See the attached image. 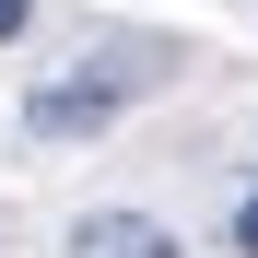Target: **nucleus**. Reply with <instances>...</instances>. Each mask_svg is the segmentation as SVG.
I'll list each match as a JSON object with an SVG mask.
<instances>
[{
  "mask_svg": "<svg viewBox=\"0 0 258 258\" xmlns=\"http://www.w3.org/2000/svg\"><path fill=\"white\" fill-rule=\"evenodd\" d=\"M141 94V71H117V59H82L71 82H35L24 94V141H94V129Z\"/></svg>",
  "mask_w": 258,
  "mask_h": 258,
  "instance_id": "obj_1",
  "label": "nucleus"
},
{
  "mask_svg": "<svg viewBox=\"0 0 258 258\" xmlns=\"http://www.w3.org/2000/svg\"><path fill=\"white\" fill-rule=\"evenodd\" d=\"M71 258H176V235L153 211H82L71 223Z\"/></svg>",
  "mask_w": 258,
  "mask_h": 258,
  "instance_id": "obj_2",
  "label": "nucleus"
},
{
  "mask_svg": "<svg viewBox=\"0 0 258 258\" xmlns=\"http://www.w3.org/2000/svg\"><path fill=\"white\" fill-rule=\"evenodd\" d=\"M235 258H258V188L235 200Z\"/></svg>",
  "mask_w": 258,
  "mask_h": 258,
  "instance_id": "obj_3",
  "label": "nucleus"
},
{
  "mask_svg": "<svg viewBox=\"0 0 258 258\" xmlns=\"http://www.w3.org/2000/svg\"><path fill=\"white\" fill-rule=\"evenodd\" d=\"M24 24H35V0H0V47H12V35H24Z\"/></svg>",
  "mask_w": 258,
  "mask_h": 258,
  "instance_id": "obj_4",
  "label": "nucleus"
}]
</instances>
